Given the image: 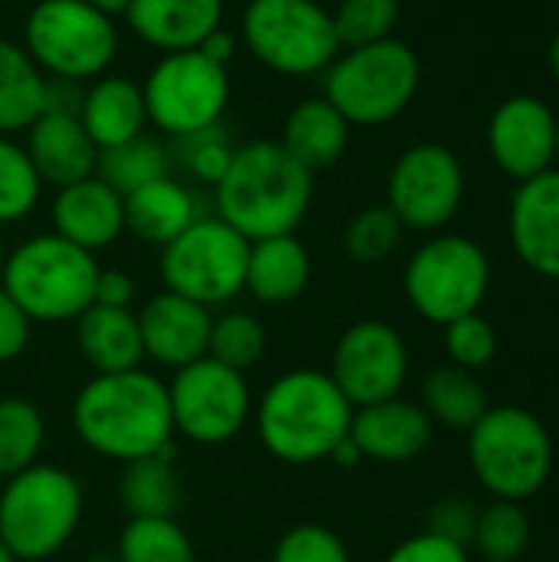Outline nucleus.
<instances>
[{"instance_id": "f257e3e1", "label": "nucleus", "mask_w": 559, "mask_h": 562, "mask_svg": "<svg viewBox=\"0 0 559 562\" xmlns=\"http://www.w3.org/2000/svg\"><path fill=\"white\" fill-rule=\"evenodd\" d=\"M72 431L99 458L128 464L171 448L168 385L145 372L92 375L72 398Z\"/></svg>"}, {"instance_id": "f03ea898", "label": "nucleus", "mask_w": 559, "mask_h": 562, "mask_svg": "<svg viewBox=\"0 0 559 562\" xmlns=\"http://www.w3.org/2000/svg\"><path fill=\"white\" fill-rule=\"evenodd\" d=\"M310 204L313 175L280 142L267 138L234 148L227 171L214 184L217 217L244 240L297 234Z\"/></svg>"}, {"instance_id": "7ed1b4c3", "label": "nucleus", "mask_w": 559, "mask_h": 562, "mask_svg": "<svg viewBox=\"0 0 559 562\" xmlns=\"http://www.w3.org/2000/svg\"><path fill=\"white\" fill-rule=\"evenodd\" d=\"M353 405L336 389L329 372L290 369L277 375L267 392L254 402V428L270 458L306 468L329 461L333 451L349 438Z\"/></svg>"}, {"instance_id": "20e7f679", "label": "nucleus", "mask_w": 559, "mask_h": 562, "mask_svg": "<svg viewBox=\"0 0 559 562\" xmlns=\"http://www.w3.org/2000/svg\"><path fill=\"white\" fill-rule=\"evenodd\" d=\"M99 270L96 254L59 234H36L7 254L0 286L33 323H76L92 306Z\"/></svg>"}, {"instance_id": "39448f33", "label": "nucleus", "mask_w": 559, "mask_h": 562, "mask_svg": "<svg viewBox=\"0 0 559 562\" xmlns=\"http://www.w3.org/2000/svg\"><path fill=\"white\" fill-rule=\"evenodd\" d=\"M82 484L56 464L36 461L0 487V543L20 562L56 557L79 530Z\"/></svg>"}, {"instance_id": "423d86ee", "label": "nucleus", "mask_w": 559, "mask_h": 562, "mask_svg": "<svg viewBox=\"0 0 559 562\" xmlns=\"http://www.w3.org/2000/svg\"><path fill=\"white\" fill-rule=\"evenodd\" d=\"M422 82L415 49L395 36L339 49L323 72V99L333 102L349 125H385L399 119Z\"/></svg>"}, {"instance_id": "0eeeda50", "label": "nucleus", "mask_w": 559, "mask_h": 562, "mask_svg": "<svg viewBox=\"0 0 559 562\" xmlns=\"http://www.w3.org/2000/svg\"><path fill=\"white\" fill-rule=\"evenodd\" d=\"M468 461L478 484L494 501L524 504L550 481L554 438L534 412L521 405H491L468 431Z\"/></svg>"}, {"instance_id": "6e6552de", "label": "nucleus", "mask_w": 559, "mask_h": 562, "mask_svg": "<svg viewBox=\"0 0 559 562\" xmlns=\"http://www.w3.org/2000/svg\"><path fill=\"white\" fill-rule=\"evenodd\" d=\"M23 49L59 82H92L119 56V26L86 0H40L23 20Z\"/></svg>"}, {"instance_id": "1a4fd4ad", "label": "nucleus", "mask_w": 559, "mask_h": 562, "mask_svg": "<svg viewBox=\"0 0 559 562\" xmlns=\"http://www.w3.org/2000/svg\"><path fill=\"white\" fill-rule=\"evenodd\" d=\"M241 36L250 56L280 76H323L343 49L333 13L320 0H250Z\"/></svg>"}, {"instance_id": "9d476101", "label": "nucleus", "mask_w": 559, "mask_h": 562, "mask_svg": "<svg viewBox=\"0 0 559 562\" xmlns=\"http://www.w3.org/2000/svg\"><path fill=\"white\" fill-rule=\"evenodd\" d=\"M488 290L491 260L478 240L461 234H438L425 240L405 267V296L412 310L435 326L481 313Z\"/></svg>"}, {"instance_id": "9b49d317", "label": "nucleus", "mask_w": 559, "mask_h": 562, "mask_svg": "<svg viewBox=\"0 0 559 562\" xmlns=\"http://www.w3.org/2000/svg\"><path fill=\"white\" fill-rule=\"evenodd\" d=\"M142 99L148 122L178 142L221 125L231 102V76L227 66L201 49L161 53L142 82Z\"/></svg>"}, {"instance_id": "f8f14e48", "label": "nucleus", "mask_w": 559, "mask_h": 562, "mask_svg": "<svg viewBox=\"0 0 559 562\" xmlns=\"http://www.w3.org/2000/svg\"><path fill=\"white\" fill-rule=\"evenodd\" d=\"M247 247L250 240H244L221 217H198L188 231L161 247L158 270L165 290L208 310L231 303L244 290Z\"/></svg>"}, {"instance_id": "ddd939ff", "label": "nucleus", "mask_w": 559, "mask_h": 562, "mask_svg": "<svg viewBox=\"0 0 559 562\" xmlns=\"http://www.w3.org/2000/svg\"><path fill=\"white\" fill-rule=\"evenodd\" d=\"M168 385L175 435L191 445H227L254 418V395L244 372L204 356L185 369H175Z\"/></svg>"}, {"instance_id": "4468645a", "label": "nucleus", "mask_w": 559, "mask_h": 562, "mask_svg": "<svg viewBox=\"0 0 559 562\" xmlns=\"http://www.w3.org/2000/svg\"><path fill=\"white\" fill-rule=\"evenodd\" d=\"M465 201V168L448 145L422 142L389 171L385 204L405 231H441Z\"/></svg>"}, {"instance_id": "2eb2a0df", "label": "nucleus", "mask_w": 559, "mask_h": 562, "mask_svg": "<svg viewBox=\"0 0 559 562\" xmlns=\"http://www.w3.org/2000/svg\"><path fill=\"white\" fill-rule=\"evenodd\" d=\"M329 379L353 408L395 398L409 379V346L385 319L353 323L333 346Z\"/></svg>"}, {"instance_id": "dca6fc26", "label": "nucleus", "mask_w": 559, "mask_h": 562, "mask_svg": "<svg viewBox=\"0 0 559 562\" xmlns=\"http://www.w3.org/2000/svg\"><path fill=\"white\" fill-rule=\"evenodd\" d=\"M488 148L494 165L517 184L554 168L557 161V115L537 95L504 99L488 122Z\"/></svg>"}, {"instance_id": "f3484780", "label": "nucleus", "mask_w": 559, "mask_h": 562, "mask_svg": "<svg viewBox=\"0 0 559 562\" xmlns=\"http://www.w3.org/2000/svg\"><path fill=\"white\" fill-rule=\"evenodd\" d=\"M135 316H138L145 359L175 372L208 356L211 323H214L208 306L178 296L171 290H161L152 300H145V306Z\"/></svg>"}, {"instance_id": "a211bd4d", "label": "nucleus", "mask_w": 559, "mask_h": 562, "mask_svg": "<svg viewBox=\"0 0 559 562\" xmlns=\"http://www.w3.org/2000/svg\"><path fill=\"white\" fill-rule=\"evenodd\" d=\"M432 438L435 422L418 402L402 395L356 408L349 425V441L359 448L362 461L376 464H409L428 451Z\"/></svg>"}, {"instance_id": "6ab92c4d", "label": "nucleus", "mask_w": 559, "mask_h": 562, "mask_svg": "<svg viewBox=\"0 0 559 562\" xmlns=\"http://www.w3.org/2000/svg\"><path fill=\"white\" fill-rule=\"evenodd\" d=\"M76 105H63V102L49 99L46 112L26 128L23 148H26L43 184L66 188L72 181L96 175L99 148L86 135V128L76 115Z\"/></svg>"}, {"instance_id": "aec40b11", "label": "nucleus", "mask_w": 559, "mask_h": 562, "mask_svg": "<svg viewBox=\"0 0 559 562\" xmlns=\"http://www.w3.org/2000/svg\"><path fill=\"white\" fill-rule=\"evenodd\" d=\"M507 224L517 257L534 273L559 280V168L517 184Z\"/></svg>"}, {"instance_id": "412c9836", "label": "nucleus", "mask_w": 559, "mask_h": 562, "mask_svg": "<svg viewBox=\"0 0 559 562\" xmlns=\"http://www.w3.org/2000/svg\"><path fill=\"white\" fill-rule=\"evenodd\" d=\"M49 214L53 234L89 254L105 250L125 234V198L96 175L56 188Z\"/></svg>"}, {"instance_id": "4be33fe9", "label": "nucleus", "mask_w": 559, "mask_h": 562, "mask_svg": "<svg viewBox=\"0 0 559 562\" xmlns=\"http://www.w3.org/2000/svg\"><path fill=\"white\" fill-rule=\"evenodd\" d=\"M128 30L158 53L198 49L224 20V0H128Z\"/></svg>"}, {"instance_id": "5701e85b", "label": "nucleus", "mask_w": 559, "mask_h": 562, "mask_svg": "<svg viewBox=\"0 0 559 562\" xmlns=\"http://www.w3.org/2000/svg\"><path fill=\"white\" fill-rule=\"evenodd\" d=\"M76 115L99 151L125 145L145 132L148 112L142 86L128 76H99L79 95Z\"/></svg>"}, {"instance_id": "b1692460", "label": "nucleus", "mask_w": 559, "mask_h": 562, "mask_svg": "<svg viewBox=\"0 0 559 562\" xmlns=\"http://www.w3.org/2000/svg\"><path fill=\"white\" fill-rule=\"evenodd\" d=\"M313 260L297 234L250 240L244 290L264 306H287L300 300L310 286Z\"/></svg>"}, {"instance_id": "393cba45", "label": "nucleus", "mask_w": 559, "mask_h": 562, "mask_svg": "<svg viewBox=\"0 0 559 562\" xmlns=\"http://www.w3.org/2000/svg\"><path fill=\"white\" fill-rule=\"evenodd\" d=\"M349 132H353V125L343 119V112L333 102H326L323 95H310L287 112L283 132L277 142L310 175H316V171L333 168L346 155Z\"/></svg>"}, {"instance_id": "a878e982", "label": "nucleus", "mask_w": 559, "mask_h": 562, "mask_svg": "<svg viewBox=\"0 0 559 562\" xmlns=\"http://www.w3.org/2000/svg\"><path fill=\"white\" fill-rule=\"evenodd\" d=\"M76 346L96 375L142 369V359H145L135 310H115V306L92 303L76 319Z\"/></svg>"}, {"instance_id": "bb28decb", "label": "nucleus", "mask_w": 559, "mask_h": 562, "mask_svg": "<svg viewBox=\"0 0 559 562\" xmlns=\"http://www.w3.org/2000/svg\"><path fill=\"white\" fill-rule=\"evenodd\" d=\"M201 214H198L194 194L171 175L148 181L138 191L125 194V231H132L138 240L155 244V247L171 244Z\"/></svg>"}, {"instance_id": "cd10ccee", "label": "nucleus", "mask_w": 559, "mask_h": 562, "mask_svg": "<svg viewBox=\"0 0 559 562\" xmlns=\"http://www.w3.org/2000/svg\"><path fill=\"white\" fill-rule=\"evenodd\" d=\"M49 105V82L23 43L0 36V135L26 132Z\"/></svg>"}, {"instance_id": "c85d7f7f", "label": "nucleus", "mask_w": 559, "mask_h": 562, "mask_svg": "<svg viewBox=\"0 0 559 562\" xmlns=\"http://www.w3.org/2000/svg\"><path fill=\"white\" fill-rule=\"evenodd\" d=\"M422 408L425 415L451 431H471L491 408L488 389L478 379V372L458 369V366H441L432 369L425 385H422Z\"/></svg>"}, {"instance_id": "c756f323", "label": "nucleus", "mask_w": 559, "mask_h": 562, "mask_svg": "<svg viewBox=\"0 0 559 562\" xmlns=\"http://www.w3.org/2000/svg\"><path fill=\"white\" fill-rule=\"evenodd\" d=\"M119 501L128 517H175L181 507V474L171 461V448L122 464Z\"/></svg>"}, {"instance_id": "7c9ffc66", "label": "nucleus", "mask_w": 559, "mask_h": 562, "mask_svg": "<svg viewBox=\"0 0 559 562\" xmlns=\"http://www.w3.org/2000/svg\"><path fill=\"white\" fill-rule=\"evenodd\" d=\"M46 441V422L40 408L23 395L0 398V481L33 468Z\"/></svg>"}, {"instance_id": "2f4dec72", "label": "nucleus", "mask_w": 559, "mask_h": 562, "mask_svg": "<svg viewBox=\"0 0 559 562\" xmlns=\"http://www.w3.org/2000/svg\"><path fill=\"white\" fill-rule=\"evenodd\" d=\"M115 557L119 562H194V543L175 517H128Z\"/></svg>"}, {"instance_id": "473e14b6", "label": "nucleus", "mask_w": 559, "mask_h": 562, "mask_svg": "<svg viewBox=\"0 0 559 562\" xmlns=\"http://www.w3.org/2000/svg\"><path fill=\"white\" fill-rule=\"evenodd\" d=\"M165 175H171V158H168L165 145H158L155 138H145V135L99 151V161H96V178H102L122 198L138 191L148 181L165 178Z\"/></svg>"}, {"instance_id": "72a5a7b5", "label": "nucleus", "mask_w": 559, "mask_h": 562, "mask_svg": "<svg viewBox=\"0 0 559 562\" xmlns=\"http://www.w3.org/2000/svg\"><path fill=\"white\" fill-rule=\"evenodd\" d=\"M471 547L484 562H517L530 547V517L514 501H494L478 510Z\"/></svg>"}, {"instance_id": "f704fd0d", "label": "nucleus", "mask_w": 559, "mask_h": 562, "mask_svg": "<svg viewBox=\"0 0 559 562\" xmlns=\"http://www.w3.org/2000/svg\"><path fill=\"white\" fill-rule=\"evenodd\" d=\"M264 352H267V329L254 313L227 310V313L214 316L211 342H208L211 359H217L227 369L247 372L264 359Z\"/></svg>"}, {"instance_id": "c9c22d12", "label": "nucleus", "mask_w": 559, "mask_h": 562, "mask_svg": "<svg viewBox=\"0 0 559 562\" xmlns=\"http://www.w3.org/2000/svg\"><path fill=\"white\" fill-rule=\"evenodd\" d=\"M402 237H405V227L392 214V207L372 204V207H362L359 214L349 217V224L343 231V250L349 260L369 267V263L389 260L399 250Z\"/></svg>"}, {"instance_id": "e433bc0d", "label": "nucleus", "mask_w": 559, "mask_h": 562, "mask_svg": "<svg viewBox=\"0 0 559 562\" xmlns=\"http://www.w3.org/2000/svg\"><path fill=\"white\" fill-rule=\"evenodd\" d=\"M43 194V181L26 155L10 135H0V224L23 221Z\"/></svg>"}, {"instance_id": "4c0bfd02", "label": "nucleus", "mask_w": 559, "mask_h": 562, "mask_svg": "<svg viewBox=\"0 0 559 562\" xmlns=\"http://www.w3.org/2000/svg\"><path fill=\"white\" fill-rule=\"evenodd\" d=\"M399 0H336L333 3V26L339 36V46H366L389 40L399 23Z\"/></svg>"}, {"instance_id": "58836bf2", "label": "nucleus", "mask_w": 559, "mask_h": 562, "mask_svg": "<svg viewBox=\"0 0 559 562\" xmlns=\"http://www.w3.org/2000/svg\"><path fill=\"white\" fill-rule=\"evenodd\" d=\"M445 349H448L451 366L478 372V369L494 362L497 333H494L491 319H484L481 313H468V316L445 326Z\"/></svg>"}, {"instance_id": "ea45409f", "label": "nucleus", "mask_w": 559, "mask_h": 562, "mask_svg": "<svg viewBox=\"0 0 559 562\" xmlns=\"http://www.w3.org/2000/svg\"><path fill=\"white\" fill-rule=\"evenodd\" d=\"M270 562H353L339 533L323 524H297L290 527L277 547Z\"/></svg>"}, {"instance_id": "a19ab883", "label": "nucleus", "mask_w": 559, "mask_h": 562, "mask_svg": "<svg viewBox=\"0 0 559 562\" xmlns=\"http://www.w3.org/2000/svg\"><path fill=\"white\" fill-rule=\"evenodd\" d=\"M178 148H181L185 168L198 181H208V184H217L221 181V175L227 171L231 155H234V148L221 135V125H214L208 132H198V135H188V138H178Z\"/></svg>"}, {"instance_id": "79ce46f5", "label": "nucleus", "mask_w": 559, "mask_h": 562, "mask_svg": "<svg viewBox=\"0 0 559 562\" xmlns=\"http://www.w3.org/2000/svg\"><path fill=\"white\" fill-rule=\"evenodd\" d=\"M478 510L481 507H474L465 497H445V501L432 504L428 527L425 530L428 533H438V537H445V540H451L458 547H471L474 527H478Z\"/></svg>"}, {"instance_id": "37998d69", "label": "nucleus", "mask_w": 559, "mask_h": 562, "mask_svg": "<svg viewBox=\"0 0 559 562\" xmlns=\"http://www.w3.org/2000/svg\"><path fill=\"white\" fill-rule=\"evenodd\" d=\"M385 562H471L468 557V547H458L438 533H418V537H409L402 540Z\"/></svg>"}, {"instance_id": "c03bdc74", "label": "nucleus", "mask_w": 559, "mask_h": 562, "mask_svg": "<svg viewBox=\"0 0 559 562\" xmlns=\"http://www.w3.org/2000/svg\"><path fill=\"white\" fill-rule=\"evenodd\" d=\"M30 333H33V319L0 286V366L3 362H16L26 352Z\"/></svg>"}, {"instance_id": "a18cd8bd", "label": "nucleus", "mask_w": 559, "mask_h": 562, "mask_svg": "<svg viewBox=\"0 0 559 562\" xmlns=\"http://www.w3.org/2000/svg\"><path fill=\"white\" fill-rule=\"evenodd\" d=\"M92 303L99 306H115V310H132L135 303V280L125 270H99Z\"/></svg>"}, {"instance_id": "49530a36", "label": "nucleus", "mask_w": 559, "mask_h": 562, "mask_svg": "<svg viewBox=\"0 0 559 562\" xmlns=\"http://www.w3.org/2000/svg\"><path fill=\"white\" fill-rule=\"evenodd\" d=\"M208 59H214V63H221V66H227L231 59H234V49H237V40H234V33H227L224 26L221 30H214L201 46H198Z\"/></svg>"}, {"instance_id": "de8ad7c7", "label": "nucleus", "mask_w": 559, "mask_h": 562, "mask_svg": "<svg viewBox=\"0 0 559 562\" xmlns=\"http://www.w3.org/2000/svg\"><path fill=\"white\" fill-rule=\"evenodd\" d=\"M86 3H92L96 10L109 13L112 20H115V16H122V13H125V7H128V0H86Z\"/></svg>"}, {"instance_id": "09e8293b", "label": "nucleus", "mask_w": 559, "mask_h": 562, "mask_svg": "<svg viewBox=\"0 0 559 562\" xmlns=\"http://www.w3.org/2000/svg\"><path fill=\"white\" fill-rule=\"evenodd\" d=\"M550 69H554V76H557L559 82V30L557 36H554V43H550Z\"/></svg>"}, {"instance_id": "8fccbe9b", "label": "nucleus", "mask_w": 559, "mask_h": 562, "mask_svg": "<svg viewBox=\"0 0 559 562\" xmlns=\"http://www.w3.org/2000/svg\"><path fill=\"white\" fill-rule=\"evenodd\" d=\"M0 562H20V560H16V557H13V553H10V550L0 543Z\"/></svg>"}, {"instance_id": "3c124183", "label": "nucleus", "mask_w": 559, "mask_h": 562, "mask_svg": "<svg viewBox=\"0 0 559 562\" xmlns=\"http://www.w3.org/2000/svg\"><path fill=\"white\" fill-rule=\"evenodd\" d=\"M3 260H7V250H3V237H0V273H3Z\"/></svg>"}, {"instance_id": "603ef678", "label": "nucleus", "mask_w": 559, "mask_h": 562, "mask_svg": "<svg viewBox=\"0 0 559 562\" xmlns=\"http://www.w3.org/2000/svg\"><path fill=\"white\" fill-rule=\"evenodd\" d=\"M557 158H559V115H557Z\"/></svg>"}, {"instance_id": "864d4df0", "label": "nucleus", "mask_w": 559, "mask_h": 562, "mask_svg": "<svg viewBox=\"0 0 559 562\" xmlns=\"http://www.w3.org/2000/svg\"><path fill=\"white\" fill-rule=\"evenodd\" d=\"M320 3H336V0H320Z\"/></svg>"}]
</instances>
